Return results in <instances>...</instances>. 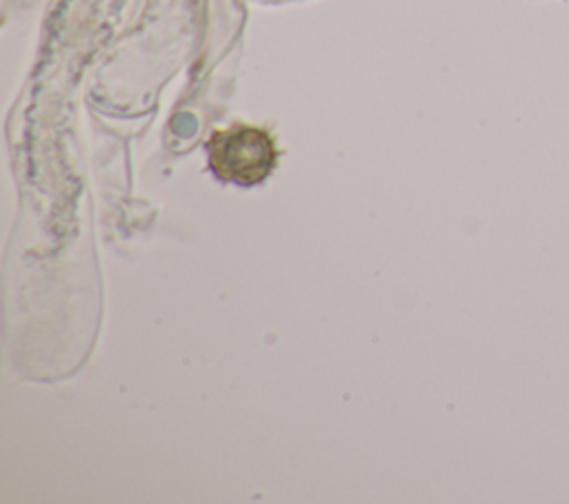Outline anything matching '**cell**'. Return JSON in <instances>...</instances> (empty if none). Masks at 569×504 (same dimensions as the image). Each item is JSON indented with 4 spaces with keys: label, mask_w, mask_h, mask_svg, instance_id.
Returning a JSON list of instances; mask_svg holds the SVG:
<instances>
[{
    "label": "cell",
    "mask_w": 569,
    "mask_h": 504,
    "mask_svg": "<svg viewBox=\"0 0 569 504\" xmlns=\"http://www.w3.org/2000/svg\"><path fill=\"white\" fill-rule=\"evenodd\" d=\"M209 169L222 182L238 187L260 184L278 162L273 138L260 127L233 124L213 131L207 142Z\"/></svg>",
    "instance_id": "1"
}]
</instances>
